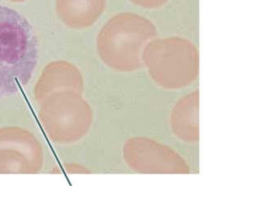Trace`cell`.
Wrapping results in <instances>:
<instances>
[{
	"label": "cell",
	"instance_id": "9",
	"mask_svg": "<svg viewBox=\"0 0 263 222\" xmlns=\"http://www.w3.org/2000/svg\"><path fill=\"white\" fill-rule=\"evenodd\" d=\"M140 7L152 9L157 8L166 4L170 0H129Z\"/></svg>",
	"mask_w": 263,
	"mask_h": 222
},
{
	"label": "cell",
	"instance_id": "4",
	"mask_svg": "<svg viewBox=\"0 0 263 222\" xmlns=\"http://www.w3.org/2000/svg\"><path fill=\"white\" fill-rule=\"evenodd\" d=\"M49 107L48 129L55 143L72 145L81 140L89 132L93 122V111L82 94L61 91Z\"/></svg>",
	"mask_w": 263,
	"mask_h": 222
},
{
	"label": "cell",
	"instance_id": "2",
	"mask_svg": "<svg viewBox=\"0 0 263 222\" xmlns=\"http://www.w3.org/2000/svg\"><path fill=\"white\" fill-rule=\"evenodd\" d=\"M158 37L151 21L132 12L120 13L110 18L97 36L98 53L109 67L130 72L143 66L145 47Z\"/></svg>",
	"mask_w": 263,
	"mask_h": 222
},
{
	"label": "cell",
	"instance_id": "6",
	"mask_svg": "<svg viewBox=\"0 0 263 222\" xmlns=\"http://www.w3.org/2000/svg\"><path fill=\"white\" fill-rule=\"evenodd\" d=\"M199 93L196 89L181 97L172 108L170 128L181 142L194 144L199 139Z\"/></svg>",
	"mask_w": 263,
	"mask_h": 222
},
{
	"label": "cell",
	"instance_id": "3",
	"mask_svg": "<svg viewBox=\"0 0 263 222\" xmlns=\"http://www.w3.org/2000/svg\"><path fill=\"white\" fill-rule=\"evenodd\" d=\"M142 57L152 80L165 89L187 87L199 75L198 49L194 43L183 37H157L145 47Z\"/></svg>",
	"mask_w": 263,
	"mask_h": 222
},
{
	"label": "cell",
	"instance_id": "5",
	"mask_svg": "<svg viewBox=\"0 0 263 222\" xmlns=\"http://www.w3.org/2000/svg\"><path fill=\"white\" fill-rule=\"evenodd\" d=\"M123 160L128 168L141 174H188L185 158L164 143L145 136L127 139L122 148Z\"/></svg>",
	"mask_w": 263,
	"mask_h": 222
},
{
	"label": "cell",
	"instance_id": "8",
	"mask_svg": "<svg viewBox=\"0 0 263 222\" xmlns=\"http://www.w3.org/2000/svg\"><path fill=\"white\" fill-rule=\"evenodd\" d=\"M64 170L68 174H88L90 170L83 164L74 162H67L64 164Z\"/></svg>",
	"mask_w": 263,
	"mask_h": 222
},
{
	"label": "cell",
	"instance_id": "1",
	"mask_svg": "<svg viewBox=\"0 0 263 222\" xmlns=\"http://www.w3.org/2000/svg\"><path fill=\"white\" fill-rule=\"evenodd\" d=\"M39 51L36 35L28 20L0 5V97L14 95L28 84Z\"/></svg>",
	"mask_w": 263,
	"mask_h": 222
},
{
	"label": "cell",
	"instance_id": "7",
	"mask_svg": "<svg viewBox=\"0 0 263 222\" xmlns=\"http://www.w3.org/2000/svg\"><path fill=\"white\" fill-rule=\"evenodd\" d=\"M106 0H57L58 14L67 26L74 29L89 27L103 12Z\"/></svg>",
	"mask_w": 263,
	"mask_h": 222
}]
</instances>
